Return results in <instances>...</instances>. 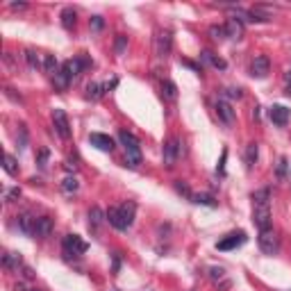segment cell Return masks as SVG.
I'll return each instance as SVG.
<instances>
[{"mask_svg": "<svg viewBox=\"0 0 291 291\" xmlns=\"http://www.w3.org/2000/svg\"><path fill=\"white\" fill-rule=\"evenodd\" d=\"M253 221L259 230L271 227V191L259 189L253 194Z\"/></svg>", "mask_w": 291, "mask_h": 291, "instance_id": "6da1fadb", "label": "cell"}, {"mask_svg": "<svg viewBox=\"0 0 291 291\" xmlns=\"http://www.w3.org/2000/svg\"><path fill=\"white\" fill-rule=\"evenodd\" d=\"M114 291H119V289H114Z\"/></svg>", "mask_w": 291, "mask_h": 291, "instance_id": "bcb514c9", "label": "cell"}, {"mask_svg": "<svg viewBox=\"0 0 291 291\" xmlns=\"http://www.w3.org/2000/svg\"><path fill=\"white\" fill-rule=\"evenodd\" d=\"M89 144L96 146L98 150H103V152L114 150V139L107 135H103V132H91V135H89Z\"/></svg>", "mask_w": 291, "mask_h": 291, "instance_id": "8fae6325", "label": "cell"}, {"mask_svg": "<svg viewBox=\"0 0 291 291\" xmlns=\"http://www.w3.org/2000/svg\"><path fill=\"white\" fill-rule=\"evenodd\" d=\"M225 96L227 98H237V100H239L243 93H241V89H225Z\"/></svg>", "mask_w": 291, "mask_h": 291, "instance_id": "60d3db41", "label": "cell"}, {"mask_svg": "<svg viewBox=\"0 0 291 291\" xmlns=\"http://www.w3.org/2000/svg\"><path fill=\"white\" fill-rule=\"evenodd\" d=\"M84 69V62L82 60H69V62H64L62 64V73L66 75V80H75L77 75H80V71Z\"/></svg>", "mask_w": 291, "mask_h": 291, "instance_id": "5bb4252c", "label": "cell"}, {"mask_svg": "<svg viewBox=\"0 0 291 291\" xmlns=\"http://www.w3.org/2000/svg\"><path fill=\"white\" fill-rule=\"evenodd\" d=\"M50 232H53V218L50 216H41V218H37V234L39 239H46L50 237Z\"/></svg>", "mask_w": 291, "mask_h": 291, "instance_id": "ac0fdd59", "label": "cell"}, {"mask_svg": "<svg viewBox=\"0 0 291 291\" xmlns=\"http://www.w3.org/2000/svg\"><path fill=\"white\" fill-rule=\"evenodd\" d=\"M171 48H173V39H171V32H159L155 39V55L157 57H168L171 55Z\"/></svg>", "mask_w": 291, "mask_h": 291, "instance_id": "9c48e42d", "label": "cell"}, {"mask_svg": "<svg viewBox=\"0 0 291 291\" xmlns=\"http://www.w3.org/2000/svg\"><path fill=\"white\" fill-rule=\"evenodd\" d=\"M107 221H109V225L112 227H116V230H128V227H125V223H123V218H121V210L119 207H109L107 210Z\"/></svg>", "mask_w": 291, "mask_h": 291, "instance_id": "d6986e66", "label": "cell"}, {"mask_svg": "<svg viewBox=\"0 0 291 291\" xmlns=\"http://www.w3.org/2000/svg\"><path fill=\"white\" fill-rule=\"evenodd\" d=\"M269 71H271V62L264 55H257V57L250 62V75L257 77V80H264V77L269 75Z\"/></svg>", "mask_w": 291, "mask_h": 291, "instance_id": "52a82bcc", "label": "cell"}, {"mask_svg": "<svg viewBox=\"0 0 291 291\" xmlns=\"http://www.w3.org/2000/svg\"><path fill=\"white\" fill-rule=\"evenodd\" d=\"M86 241L80 237V234H66L64 237V257L71 259V257H80V255L86 253Z\"/></svg>", "mask_w": 291, "mask_h": 291, "instance_id": "277c9868", "label": "cell"}, {"mask_svg": "<svg viewBox=\"0 0 291 291\" xmlns=\"http://www.w3.org/2000/svg\"><path fill=\"white\" fill-rule=\"evenodd\" d=\"M121 144H123L125 148V164H128L130 168H139L141 164V148H139V139H137L132 132H121L119 135Z\"/></svg>", "mask_w": 291, "mask_h": 291, "instance_id": "7a4b0ae2", "label": "cell"}, {"mask_svg": "<svg viewBox=\"0 0 291 291\" xmlns=\"http://www.w3.org/2000/svg\"><path fill=\"white\" fill-rule=\"evenodd\" d=\"M200 60H203V62H205V64H212V66H214V69H225V62H223L221 60V57H216V55L214 53H212V50H203V53H200Z\"/></svg>", "mask_w": 291, "mask_h": 291, "instance_id": "44dd1931", "label": "cell"}, {"mask_svg": "<svg viewBox=\"0 0 291 291\" xmlns=\"http://www.w3.org/2000/svg\"><path fill=\"white\" fill-rule=\"evenodd\" d=\"M210 34H212V39H216V41L225 39V25H212L210 27Z\"/></svg>", "mask_w": 291, "mask_h": 291, "instance_id": "1f68e13d", "label": "cell"}, {"mask_svg": "<svg viewBox=\"0 0 291 291\" xmlns=\"http://www.w3.org/2000/svg\"><path fill=\"white\" fill-rule=\"evenodd\" d=\"M30 291H39V289H30Z\"/></svg>", "mask_w": 291, "mask_h": 291, "instance_id": "f6af8a7d", "label": "cell"}, {"mask_svg": "<svg viewBox=\"0 0 291 291\" xmlns=\"http://www.w3.org/2000/svg\"><path fill=\"white\" fill-rule=\"evenodd\" d=\"M182 155V144H180V139H168L166 144H164V164L166 166H175V162H178V157Z\"/></svg>", "mask_w": 291, "mask_h": 291, "instance_id": "5b68a950", "label": "cell"}, {"mask_svg": "<svg viewBox=\"0 0 291 291\" xmlns=\"http://www.w3.org/2000/svg\"><path fill=\"white\" fill-rule=\"evenodd\" d=\"M103 25H105L103 16H93L91 18V30H93V32H100V30H103Z\"/></svg>", "mask_w": 291, "mask_h": 291, "instance_id": "ab89813d", "label": "cell"}, {"mask_svg": "<svg viewBox=\"0 0 291 291\" xmlns=\"http://www.w3.org/2000/svg\"><path fill=\"white\" fill-rule=\"evenodd\" d=\"M18 198H21V189H18V187L7 189V191H5V200H7V203H14V200H18Z\"/></svg>", "mask_w": 291, "mask_h": 291, "instance_id": "d590c367", "label": "cell"}, {"mask_svg": "<svg viewBox=\"0 0 291 291\" xmlns=\"http://www.w3.org/2000/svg\"><path fill=\"white\" fill-rule=\"evenodd\" d=\"M210 278L214 282L223 280V278H225V269H221V266H212V269H210Z\"/></svg>", "mask_w": 291, "mask_h": 291, "instance_id": "836d02e7", "label": "cell"}, {"mask_svg": "<svg viewBox=\"0 0 291 291\" xmlns=\"http://www.w3.org/2000/svg\"><path fill=\"white\" fill-rule=\"evenodd\" d=\"M105 221H107V214H103L100 207H91V210H89V227H91L93 232L100 230Z\"/></svg>", "mask_w": 291, "mask_h": 291, "instance_id": "2e32d148", "label": "cell"}, {"mask_svg": "<svg viewBox=\"0 0 291 291\" xmlns=\"http://www.w3.org/2000/svg\"><path fill=\"white\" fill-rule=\"evenodd\" d=\"M16 225H18V230H21L25 237H32L34 232H37V216H32V214L16 216Z\"/></svg>", "mask_w": 291, "mask_h": 291, "instance_id": "7c38bea8", "label": "cell"}, {"mask_svg": "<svg viewBox=\"0 0 291 291\" xmlns=\"http://www.w3.org/2000/svg\"><path fill=\"white\" fill-rule=\"evenodd\" d=\"M53 125L62 139H71V125L64 109H53Z\"/></svg>", "mask_w": 291, "mask_h": 291, "instance_id": "8992f818", "label": "cell"}, {"mask_svg": "<svg viewBox=\"0 0 291 291\" xmlns=\"http://www.w3.org/2000/svg\"><path fill=\"white\" fill-rule=\"evenodd\" d=\"M119 271V253H114V273Z\"/></svg>", "mask_w": 291, "mask_h": 291, "instance_id": "7bdbcfd3", "label": "cell"}, {"mask_svg": "<svg viewBox=\"0 0 291 291\" xmlns=\"http://www.w3.org/2000/svg\"><path fill=\"white\" fill-rule=\"evenodd\" d=\"M246 232H232V234H227L225 239H221V241L216 243V248L218 250H234L239 248V246H243L246 243Z\"/></svg>", "mask_w": 291, "mask_h": 291, "instance_id": "ba28073f", "label": "cell"}, {"mask_svg": "<svg viewBox=\"0 0 291 291\" xmlns=\"http://www.w3.org/2000/svg\"><path fill=\"white\" fill-rule=\"evenodd\" d=\"M75 21H77L75 11L71 9V7H66V9L62 11V25H64V30H73V27H75Z\"/></svg>", "mask_w": 291, "mask_h": 291, "instance_id": "cb8c5ba5", "label": "cell"}, {"mask_svg": "<svg viewBox=\"0 0 291 291\" xmlns=\"http://www.w3.org/2000/svg\"><path fill=\"white\" fill-rule=\"evenodd\" d=\"M100 96H105L103 84H96V82H91V84L86 86V100H98Z\"/></svg>", "mask_w": 291, "mask_h": 291, "instance_id": "f1b7e54d", "label": "cell"}, {"mask_svg": "<svg viewBox=\"0 0 291 291\" xmlns=\"http://www.w3.org/2000/svg\"><path fill=\"white\" fill-rule=\"evenodd\" d=\"M285 82H287V93L291 96V71H289V73L285 75Z\"/></svg>", "mask_w": 291, "mask_h": 291, "instance_id": "b9f144b4", "label": "cell"}, {"mask_svg": "<svg viewBox=\"0 0 291 291\" xmlns=\"http://www.w3.org/2000/svg\"><path fill=\"white\" fill-rule=\"evenodd\" d=\"M27 146V130L25 125H18V148H25Z\"/></svg>", "mask_w": 291, "mask_h": 291, "instance_id": "74e56055", "label": "cell"}, {"mask_svg": "<svg viewBox=\"0 0 291 291\" xmlns=\"http://www.w3.org/2000/svg\"><path fill=\"white\" fill-rule=\"evenodd\" d=\"M191 200H194L196 205L216 207V200H214V196H210V194H194V196H191Z\"/></svg>", "mask_w": 291, "mask_h": 291, "instance_id": "83f0119b", "label": "cell"}, {"mask_svg": "<svg viewBox=\"0 0 291 291\" xmlns=\"http://www.w3.org/2000/svg\"><path fill=\"white\" fill-rule=\"evenodd\" d=\"M43 71H46L50 77H55L62 71L60 64H57V60H55V55H46V57H43Z\"/></svg>", "mask_w": 291, "mask_h": 291, "instance_id": "7402d4cb", "label": "cell"}, {"mask_svg": "<svg viewBox=\"0 0 291 291\" xmlns=\"http://www.w3.org/2000/svg\"><path fill=\"white\" fill-rule=\"evenodd\" d=\"M225 37L239 41V39L243 37V23L237 21V18H227L225 21Z\"/></svg>", "mask_w": 291, "mask_h": 291, "instance_id": "9a60e30c", "label": "cell"}, {"mask_svg": "<svg viewBox=\"0 0 291 291\" xmlns=\"http://www.w3.org/2000/svg\"><path fill=\"white\" fill-rule=\"evenodd\" d=\"M5 171L9 173V175H16L18 173V164H16V159H14V155H9V152L5 155Z\"/></svg>", "mask_w": 291, "mask_h": 291, "instance_id": "4dcf8cb0", "label": "cell"}, {"mask_svg": "<svg viewBox=\"0 0 291 291\" xmlns=\"http://www.w3.org/2000/svg\"><path fill=\"white\" fill-rule=\"evenodd\" d=\"M289 291H291V289H289Z\"/></svg>", "mask_w": 291, "mask_h": 291, "instance_id": "7dc6e473", "label": "cell"}, {"mask_svg": "<svg viewBox=\"0 0 291 291\" xmlns=\"http://www.w3.org/2000/svg\"><path fill=\"white\" fill-rule=\"evenodd\" d=\"M257 157H259V148L257 144H248V148H246V166L253 168L255 162H257Z\"/></svg>", "mask_w": 291, "mask_h": 291, "instance_id": "4316f807", "label": "cell"}, {"mask_svg": "<svg viewBox=\"0 0 291 291\" xmlns=\"http://www.w3.org/2000/svg\"><path fill=\"white\" fill-rule=\"evenodd\" d=\"M289 159L287 157H280L278 159V168H275V178H278V182H285L287 180V171H289Z\"/></svg>", "mask_w": 291, "mask_h": 291, "instance_id": "d4e9b609", "label": "cell"}, {"mask_svg": "<svg viewBox=\"0 0 291 291\" xmlns=\"http://www.w3.org/2000/svg\"><path fill=\"white\" fill-rule=\"evenodd\" d=\"M216 114L225 125H234V109L227 100H216Z\"/></svg>", "mask_w": 291, "mask_h": 291, "instance_id": "4fadbf2b", "label": "cell"}, {"mask_svg": "<svg viewBox=\"0 0 291 291\" xmlns=\"http://www.w3.org/2000/svg\"><path fill=\"white\" fill-rule=\"evenodd\" d=\"M289 116H291V109L285 107V105H273V107L269 109V119L273 121L275 125H280V128H285V125L289 123Z\"/></svg>", "mask_w": 291, "mask_h": 291, "instance_id": "30bf717a", "label": "cell"}, {"mask_svg": "<svg viewBox=\"0 0 291 291\" xmlns=\"http://www.w3.org/2000/svg\"><path fill=\"white\" fill-rule=\"evenodd\" d=\"M25 7V2H11V9H23Z\"/></svg>", "mask_w": 291, "mask_h": 291, "instance_id": "ee69618b", "label": "cell"}, {"mask_svg": "<svg viewBox=\"0 0 291 291\" xmlns=\"http://www.w3.org/2000/svg\"><path fill=\"white\" fill-rule=\"evenodd\" d=\"M48 155H50V152L48 150H46V148H41V150H39V157H37V164H39V166H46V164H48Z\"/></svg>", "mask_w": 291, "mask_h": 291, "instance_id": "f35d334b", "label": "cell"}, {"mask_svg": "<svg viewBox=\"0 0 291 291\" xmlns=\"http://www.w3.org/2000/svg\"><path fill=\"white\" fill-rule=\"evenodd\" d=\"M77 189H80V182H77L75 178H64V180H62V194H64V196L77 194Z\"/></svg>", "mask_w": 291, "mask_h": 291, "instance_id": "603a6c76", "label": "cell"}, {"mask_svg": "<svg viewBox=\"0 0 291 291\" xmlns=\"http://www.w3.org/2000/svg\"><path fill=\"white\" fill-rule=\"evenodd\" d=\"M162 96L166 98V100H175V98H178V86L173 84L171 80H164L162 82Z\"/></svg>", "mask_w": 291, "mask_h": 291, "instance_id": "484cf974", "label": "cell"}, {"mask_svg": "<svg viewBox=\"0 0 291 291\" xmlns=\"http://www.w3.org/2000/svg\"><path fill=\"white\" fill-rule=\"evenodd\" d=\"M121 210V218H123L125 227H132V223H135V214H137V205L132 203V200H128V203H123V205L119 207Z\"/></svg>", "mask_w": 291, "mask_h": 291, "instance_id": "e0dca14e", "label": "cell"}, {"mask_svg": "<svg viewBox=\"0 0 291 291\" xmlns=\"http://www.w3.org/2000/svg\"><path fill=\"white\" fill-rule=\"evenodd\" d=\"M175 191H178L180 196H184V198H191V189H189V184L187 182H182V180H178V182H175Z\"/></svg>", "mask_w": 291, "mask_h": 291, "instance_id": "d6a6232c", "label": "cell"}, {"mask_svg": "<svg viewBox=\"0 0 291 291\" xmlns=\"http://www.w3.org/2000/svg\"><path fill=\"white\" fill-rule=\"evenodd\" d=\"M25 60H27V64H30V69H43V60L39 57V53H34V50H27L25 53Z\"/></svg>", "mask_w": 291, "mask_h": 291, "instance_id": "f546056e", "label": "cell"}, {"mask_svg": "<svg viewBox=\"0 0 291 291\" xmlns=\"http://www.w3.org/2000/svg\"><path fill=\"white\" fill-rule=\"evenodd\" d=\"M259 248H262V253L264 255H278V250H280V239H278V234H275L273 227H266V230H259Z\"/></svg>", "mask_w": 291, "mask_h": 291, "instance_id": "3957f363", "label": "cell"}, {"mask_svg": "<svg viewBox=\"0 0 291 291\" xmlns=\"http://www.w3.org/2000/svg\"><path fill=\"white\" fill-rule=\"evenodd\" d=\"M53 80H55V86H57V89H62V91H64L66 86H69V80H66V75L62 73V71H60V73H57V75L53 77Z\"/></svg>", "mask_w": 291, "mask_h": 291, "instance_id": "8d00e7d4", "label": "cell"}, {"mask_svg": "<svg viewBox=\"0 0 291 291\" xmlns=\"http://www.w3.org/2000/svg\"><path fill=\"white\" fill-rule=\"evenodd\" d=\"M125 46H128V37L119 34V37H116V43H114V50H116V55H123Z\"/></svg>", "mask_w": 291, "mask_h": 291, "instance_id": "e575fe53", "label": "cell"}, {"mask_svg": "<svg viewBox=\"0 0 291 291\" xmlns=\"http://www.w3.org/2000/svg\"><path fill=\"white\" fill-rule=\"evenodd\" d=\"M23 264L21 253H5L2 255V266L9 271H18V266Z\"/></svg>", "mask_w": 291, "mask_h": 291, "instance_id": "ffe728a7", "label": "cell"}]
</instances>
